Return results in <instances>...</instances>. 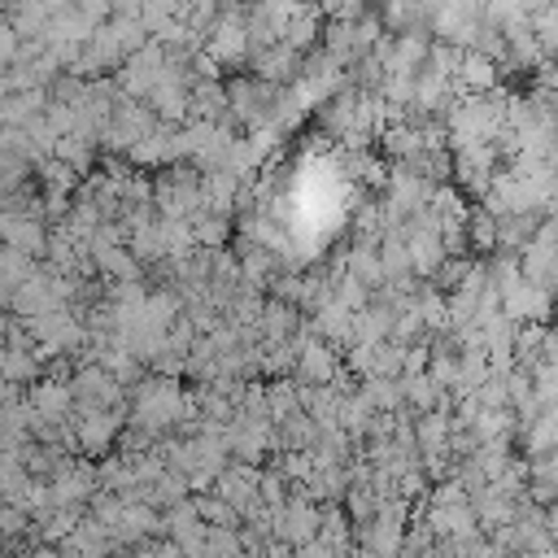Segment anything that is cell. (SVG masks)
Instances as JSON below:
<instances>
[{"label": "cell", "mask_w": 558, "mask_h": 558, "mask_svg": "<svg viewBox=\"0 0 558 558\" xmlns=\"http://www.w3.org/2000/svg\"><path fill=\"white\" fill-rule=\"evenodd\" d=\"M301 371H305L314 384H327V379L336 375V357L327 353V344H314V340H310V344L301 349Z\"/></svg>", "instance_id": "3"}, {"label": "cell", "mask_w": 558, "mask_h": 558, "mask_svg": "<svg viewBox=\"0 0 558 558\" xmlns=\"http://www.w3.org/2000/svg\"><path fill=\"white\" fill-rule=\"evenodd\" d=\"M70 388H74V405H78V410H113L118 397H122L118 375H113L109 366H83V371L70 379Z\"/></svg>", "instance_id": "1"}, {"label": "cell", "mask_w": 558, "mask_h": 558, "mask_svg": "<svg viewBox=\"0 0 558 558\" xmlns=\"http://www.w3.org/2000/svg\"><path fill=\"white\" fill-rule=\"evenodd\" d=\"M39 357H35V349H9L4 344V362H0V375L9 379V384H35L39 379Z\"/></svg>", "instance_id": "2"}]
</instances>
